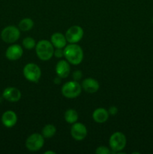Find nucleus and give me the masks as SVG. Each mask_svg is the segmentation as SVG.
<instances>
[{"label":"nucleus","mask_w":153,"mask_h":154,"mask_svg":"<svg viewBox=\"0 0 153 154\" xmlns=\"http://www.w3.org/2000/svg\"><path fill=\"white\" fill-rule=\"evenodd\" d=\"M83 51L77 44H69L64 48V57L70 64L77 66L83 60Z\"/></svg>","instance_id":"1"},{"label":"nucleus","mask_w":153,"mask_h":154,"mask_svg":"<svg viewBox=\"0 0 153 154\" xmlns=\"http://www.w3.org/2000/svg\"><path fill=\"white\" fill-rule=\"evenodd\" d=\"M54 47L50 41L40 40L36 44L35 52L38 57L42 61H48L54 54Z\"/></svg>","instance_id":"2"},{"label":"nucleus","mask_w":153,"mask_h":154,"mask_svg":"<svg viewBox=\"0 0 153 154\" xmlns=\"http://www.w3.org/2000/svg\"><path fill=\"white\" fill-rule=\"evenodd\" d=\"M126 144L127 139L122 132H116L110 137V148L113 153H119L125 147Z\"/></svg>","instance_id":"3"},{"label":"nucleus","mask_w":153,"mask_h":154,"mask_svg":"<svg viewBox=\"0 0 153 154\" xmlns=\"http://www.w3.org/2000/svg\"><path fill=\"white\" fill-rule=\"evenodd\" d=\"M81 84L76 81L66 82L62 87V94L67 99H74L78 97L82 92Z\"/></svg>","instance_id":"4"},{"label":"nucleus","mask_w":153,"mask_h":154,"mask_svg":"<svg viewBox=\"0 0 153 154\" xmlns=\"http://www.w3.org/2000/svg\"><path fill=\"white\" fill-rule=\"evenodd\" d=\"M22 74L27 81L38 83L41 77V70L38 65L33 63H27L22 69Z\"/></svg>","instance_id":"5"},{"label":"nucleus","mask_w":153,"mask_h":154,"mask_svg":"<svg viewBox=\"0 0 153 154\" xmlns=\"http://www.w3.org/2000/svg\"><path fill=\"white\" fill-rule=\"evenodd\" d=\"M44 145V137L40 133H33L27 138L26 147L29 151L36 152L40 150Z\"/></svg>","instance_id":"6"},{"label":"nucleus","mask_w":153,"mask_h":154,"mask_svg":"<svg viewBox=\"0 0 153 154\" xmlns=\"http://www.w3.org/2000/svg\"><path fill=\"white\" fill-rule=\"evenodd\" d=\"M20 37V29L15 26H8L4 27L1 32V38L3 42L8 44L16 42Z\"/></svg>","instance_id":"7"},{"label":"nucleus","mask_w":153,"mask_h":154,"mask_svg":"<svg viewBox=\"0 0 153 154\" xmlns=\"http://www.w3.org/2000/svg\"><path fill=\"white\" fill-rule=\"evenodd\" d=\"M83 35L84 31L82 27L78 25H74L68 29L64 35L68 43L77 44L82 40Z\"/></svg>","instance_id":"8"},{"label":"nucleus","mask_w":153,"mask_h":154,"mask_svg":"<svg viewBox=\"0 0 153 154\" xmlns=\"http://www.w3.org/2000/svg\"><path fill=\"white\" fill-rule=\"evenodd\" d=\"M87 131L86 126L82 123H73L70 128V135L72 138L76 141H82L85 139L86 137L87 136Z\"/></svg>","instance_id":"9"},{"label":"nucleus","mask_w":153,"mask_h":154,"mask_svg":"<svg viewBox=\"0 0 153 154\" xmlns=\"http://www.w3.org/2000/svg\"><path fill=\"white\" fill-rule=\"evenodd\" d=\"M23 54L22 48L19 45H12L7 48L5 52V57L8 60L15 61L22 57Z\"/></svg>","instance_id":"10"},{"label":"nucleus","mask_w":153,"mask_h":154,"mask_svg":"<svg viewBox=\"0 0 153 154\" xmlns=\"http://www.w3.org/2000/svg\"><path fill=\"white\" fill-rule=\"evenodd\" d=\"M21 92L19 89L14 87H8L4 90L2 97L10 102H16L21 99Z\"/></svg>","instance_id":"11"},{"label":"nucleus","mask_w":153,"mask_h":154,"mask_svg":"<svg viewBox=\"0 0 153 154\" xmlns=\"http://www.w3.org/2000/svg\"><path fill=\"white\" fill-rule=\"evenodd\" d=\"M81 87H82V90L86 92L87 93L92 94V93H95L96 92L98 91L99 88H100V84L97 80L92 78H88L82 81V82L81 83Z\"/></svg>","instance_id":"12"},{"label":"nucleus","mask_w":153,"mask_h":154,"mask_svg":"<svg viewBox=\"0 0 153 154\" xmlns=\"http://www.w3.org/2000/svg\"><path fill=\"white\" fill-rule=\"evenodd\" d=\"M70 72V63L64 60H60L56 66V73L62 78H68Z\"/></svg>","instance_id":"13"},{"label":"nucleus","mask_w":153,"mask_h":154,"mask_svg":"<svg viewBox=\"0 0 153 154\" xmlns=\"http://www.w3.org/2000/svg\"><path fill=\"white\" fill-rule=\"evenodd\" d=\"M2 123L5 127L12 128L16 125L17 122V116L13 111H6L2 116Z\"/></svg>","instance_id":"14"},{"label":"nucleus","mask_w":153,"mask_h":154,"mask_svg":"<svg viewBox=\"0 0 153 154\" xmlns=\"http://www.w3.org/2000/svg\"><path fill=\"white\" fill-rule=\"evenodd\" d=\"M50 42L56 48H64L67 45L65 35L61 32H55L51 35Z\"/></svg>","instance_id":"15"},{"label":"nucleus","mask_w":153,"mask_h":154,"mask_svg":"<svg viewBox=\"0 0 153 154\" xmlns=\"http://www.w3.org/2000/svg\"><path fill=\"white\" fill-rule=\"evenodd\" d=\"M109 113L104 108H98L92 113V119L98 123H104L109 118Z\"/></svg>","instance_id":"16"},{"label":"nucleus","mask_w":153,"mask_h":154,"mask_svg":"<svg viewBox=\"0 0 153 154\" xmlns=\"http://www.w3.org/2000/svg\"><path fill=\"white\" fill-rule=\"evenodd\" d=\"M78 117H79V115H78L77 111L72 108L67 110L64 115V120L69 124H73L77 122Z\"/></svg>","instance_id":"17"},{"label":"nucleus","mask_w":153,"mask_h":154,"mask_svg":"<svg viewBox=\"0 0 153 154\" xmlns=\"http://www.w3.org/2000/svg\"><path fill=\"white\" fill-rule=\"evenodd\" d=\"M34 26V21L31 18H23L21 20L18 25V28L22 32H28Z\"/></svg>","instance_id":"18"},{"label":"nucleus","mask_w":153,"mask_h":154,"mask_svg":"<svg viewBox=\"0 0 153 154\" xmlns=\"http://www.w3.org/2000/svg\"><path fill=\"white\" fill-rule=\"evenodd\" d=\"M56 132V128L52 124H46L43 127L41 134L44 138H51L55 135Z\"/></svg>","instance_id":"19"},{"label":"nucleus","mask_w":153,"mask_h":154,"mask_svg":"<svg viewBox=\"0 0 153 154\" xmlns=\"http://www.w3.org/2000/svg\"><path fill=\"white\" fill-rule=\"evenodd\" d=\"M22 43L23 48L27 50H32L33 48H35L36 42L34 39L32 37H26L22 40Z\"/></svg>","instance_id":"20"},{"label":"nucleus","mask_w":153,"mask_h":154,"mask_svg":"<svg viewBox=\"0 0 153 154\" xmlns=\"http://www.w3.org/2000/svg\"><path fill=\"white\" fill-rule=\"evenodd\" d=\"M95 153L97 154H110L112 152L107 147H105V146H99L95 150Z\"/></svg>","instance_id":"21"},{"label":"nucleus","mask_w":153,"mask_h":154,"mask_svg":"<svg viewBox=\"0 0 153 154\" xmlns=\"http://www.w3.org/2000/svg\"><path fill=\"white\" fill-rule=\"evenodd\" d=\"M53 56L58 59H62L64 57V48H56Z\"/></svg>","instance_id":"22"},{"label":"nucleus","mask_w":153,"mask_h":154,"mask_svg":"<svg viewBox=\"0 0 153 154\" xmlns=\"http://www.w3.org/2000/svg\"><path fill=\"white\" fill-rule=\"evenodd\" d=\"M82 72L80 70L75 71V72H74L73 74H72V77H73L74 81H79L82 78Z\"/></svg>","instance_id":"23"},{"label":"nucleus","mask_w":153,"mask_h":154,"mask_svg":"<svg viewBox=\"0 0 153 154\" xmlns=\"http://www.w3.org/2000/svg\"><path fill=\"white\" fill-rule=\"evenodd\" d=\"M108 113H109L110 115L114 116L118 113V108L116 106H111L110 107V108L108 109Z\"/></svg>","instance_id":"24"},{"label":"nucleus","mask_w":153,"mask_h":154,"mask_svg":"<svg viewBox=\"0 0 153 154\" xmlns=\"http://www.w3.org/2000/svg\"><path fill=\"white\" fill-rule=\"evenodd\" d=\"M62 79V78H60L59 76H58V75H57V76L56 77V78L53 79L54 84H61Z\"/></svg>","instance_id":"25"},{"label":"nucleus","mask_w":153,"mask_h":154,"mask_svg":"<svg viewBox=\"0 0 153 154\" xmlns=\"http://www.w3.org/2000/svg\"><path fill=\"white\" fill-rule=\"evenodd\" d=\"M56 154V152L54 151H52V150H48V151H46L44 152V154Z\"/></svg>","instance_id":"26"},{"label":"nucleus","mask_w":153,"mask_h":154,"mask_svg":"<svg viewBox=\"0 0 153 154\" xmlns=\"http://www.w3.org/2000/svg\"><path fill=\"white\" fill-rule=\"evenodd\" d=\"M152 23H153V17H152Z\"/></svg>","instance_id":"27"}]
</instances>
